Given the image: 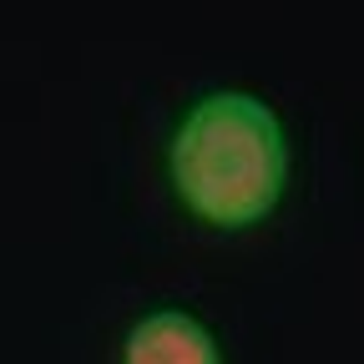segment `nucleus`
<instances>
[{
    "mask_svg": "<svg viewBox=\"0 0 364 364\" xmlns=\"http://www.w3.org/2000/svg\"><path fill=\"white\" fill-rule=\"evenodd\" d=\"M172 188L203 223L248 228L268 218L289 182V142L268 102L213 91L172 136Z\"/></svg>",
    "mask_w": 364,
    "mask_h": 364,
    "instance_id": "1",
    "label": "nucleus"
},
{
    "mask_svg": "<svg viewBox=\"0 0 364 364\" xmlns=\"http://www.w3.org/2000/svg\"><path fill=\"white\" fill-rule=\"evenodd\" d=\"M122 364H223L218 339L182 309H157L142 324H132Z\"/></svg>",
    "mask_w": 364,
    "mask_h": 364,
    "instance_id": "2",
    "label": "nucleus"
}]
</instances>
